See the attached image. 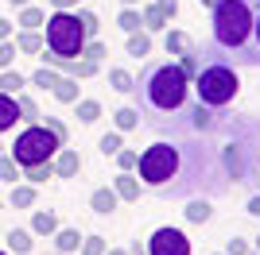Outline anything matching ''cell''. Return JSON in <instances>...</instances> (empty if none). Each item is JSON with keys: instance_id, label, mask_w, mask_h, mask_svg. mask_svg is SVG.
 <instances>
[{"instance_id": "1", "label": "cell", "mask_w": 260, "mask_h": 255, "mask_svg": "<svg viewBox=\"0 0 260 255\" xmlns=\"http://www.w3.org/2000/svg\"><path fill=\"white\" fill-rule=\"evenodd\" d=\"M214 47L229 66H260V0H217Z\"/></svg>"}, {"instance_id": "2", "label": "cell", "mask_w": 260, "mask_h": 255, "mask_svg": "<svg viewBox=\"0 0 260 255\" xmlns=\"http://www.w3.org/2000/svg\"><path fill=\"white\" fill-rule=\"evenodd\" d=\"M132 93L140 97L144 112L171 116V112H183V108H186L190 77L179 70V62H159V66H148V74L136 81V89H132Z\"/></svg>"}, {"instance_id": "3", "label": "cell", "mask_w": 260, "mask_h": 255, "mask_svg": "<svg viewBox=\"0 0 260 255\" xmlns=\"http://www.w3.org/2000/svg\"><path fill=\"white\" fill-rule=\"evenodd\" d=\"M140 178L148 190H163L171 186V178H183L186 174V143H167V139H155L152 147L140 155Z\"/></svg>"}, {"instance_id": "4", "label": "cell", "mask_w": 260, "mask_h": 255, "mask_svg": "<svg viewBox=\"0 0 260 255\" xmlns=\"http://www.w3.org/2000/svg\"><path fill=\"white\" fill-rule=\"evenodd\" d=\"M190 85H194V93H198V105H206V108H225L229 101L241 93L237 66L221 62V58H210V62L194 74Z\"/></svg>"}, {"instance_id": "5", "label": "cell", "mask_w": 260, "mask_h": 255, "mask_svg": "<svg viewBox=\"0 0 260 255\" xmlns=\"http://www.w3.org/2000/svg\"><path fill=\"white\" fill-rule=\"evenodd\" d=\"M47 51L58 54V58H78L82 47H86V31H82V23H78V12L70 8H54L47 16Z\"/></svg>"}, {"instance_id": "6", "label": "cell", "mask_w": 260, "mask_h": 255, "mask_svg": "<svg viewBox=\"0 0 260 255\" xmlns=\"http://www.w3.org/2000/svg\"><path fill=\"white\" fill-rule=\"evenodd\" d=\"M58 147H62V143H58L43 124H27L20 136H16V143L8 147V155L20 162V170H27V166H35V162H51Z\"/></svg>"}, {"instance_id": "7", "label": "cell", "mask_w": 260, "mask_h": 255, "mask_svg": "<svg viewBox=\"0 0 260 255\" xmlns=\"http://www.w3.org/2000/svg\"><path fill=\"white\" fill-rule=\"evenodd\" d=\"M148 255H190V240L179 228H155L148 240Z\"/></svg>"}, {"instance_id": "8", "label": "cell", "mask_w": 260, "mask_h": 255, "mask_svg": "<svg viewBox=\"0 0 260 255\" xmlns=\"http://www.w3.org/2000/svg\"><path fill=\"white\" fill-rule=\"evenodd\" d=\"M51 166H54V178H78L82 155H78L74 147H58V151H54V159H51Z\"/></svg>"}, {"instance_id": "9", "label": "cell", "mask_w": 260, "mask_h": 255, "mask_svg": "<svg viewBox=\"0 0 260 255\" xmlns=\"http://www.w3.org/2000/svg\"><path fill=\"white\" fill-rule=\"evenodd\" d=\"M113 190H117L120 201H136L140 197V178H132V170H120L113 178Z\"/></svg>"}, {"instance_id": "10", "label": "cell", "mask_w": 260, "mask_h": 255, "mask_svg": "<svg viewBox=\"0 0 260 255\" xmlns=\"http://www.w3.org/2000/svg\"><path fill=\"white\" fill-rule=\"evenodd\" d=\"M117 201H120V197H117V190H109V186H101V190H93V193H89V209H93V212H101V217H109V212L117 209Z\"/></svg>"}, {"instance_id": "11", "label": "cell", "mask_w": 260, "mask_h": 255, "mask_svg": "<svg viewBox=\"0 0 260 255\" xmlns=\"http://www.w3.org/2000/svg\"><path fill=\"white\" fill-rule=\"evenodd\" d=\"M4 240H8V255H31V247H35L31 228H12Z\"/></svg>"}, {"instance_id": "12", "label": "cell", "mask_w": 260, "mask_h": 255, "mask_svg": "<svg viewBox=\"0 0 260 255\" xmlns=\"http://www.w3.org/2000/svg\"><path fill=\"white\" fill-rule=\"evenodd\" d=\"M16 23H20V31H39V27L47 23V12L35 8V4H23L20 16H16Z\"/></svg>"}, {"instance_id": "13", "label": "cell", "mask_w": 260, "mask_h": 255, "mask_svg": "<svg viewBox=\"0 0 260 255\" xmlns=\"http://www.w3.org/2000/svg\"><path fill=\"white\" fill-rule=\"evenodd\" d=\"M35 197H39V193H35V186L31 182H16V186H12V193H8V201H12V209H31L35 205Z\"/></svg>"}, {"instance_id": "14", "label": "cell", "mask_w": 260, "mask_h": 255, "mask_svg": "<svg viewBox=\"0 0 260 255\" xmlns=\"http://www.w3.org/2000/svg\"><path fill=\"white\" fill-rule=\"evenodd\" d=\"M12 42H16V51H20V54H31V58H35V54H39V51L47 47V39H43L39 31H20Z\"/></svg>"}, {"instance_id": "15", "label": "cell", "mask_w": 260, "mask_h": 255, "mask_svg": "<svg viewBox=\"0 0 260 255\" xmlns=\"http://www.w3.org/2000/svg\"><path fill=\"white\" fill-rule=\"evenodd\" d=\"M54 232H58V217L51 209H39L31 217V236H54Z\"/></svg>"}, {"instance_id": "16", "label": "cell", "mask_w": 260, "mask_h": 255, "mask_svg": "<svg viewBox=\"0 0 260 255\" xmlns=\"http://www.w3.org/2000/svg\"><path fill=\"white\" fill-rule=\"evenodd\" d=\"M23 89H27V77H23L20 70H0V93H8V97H20Z\"/></svg>"}, {"instance_id": "17", "label": "cell", "mask_w": 260, "mask_h": 255, "mask_svg": "<svg viewBox=\"0 0 260 255\" xmlns=\"http://www.w3.org/2000/svg\"><path fill=\"white\" fill-rule=\"evenodd\" d=\"M16 120H20V105H16V97L0 93V132L16 128Z\"/></svg>"}, {"instance_id": "18", "label": "cell", "mask_w": 260, "mask_h": 255, "mask_svg": "<svg viewBox=\"0 0 260 255\" xmlns=\"http://www.w3.org/2000/svg\"><path fill=\"white\" fill-rule=\"evenodd\" d=\"M51 93H54V101H62V105H74V101H78V77H58V81H54V89H51Z\"/></svg>"}, {"instance_id": "19", "label": "cell", "mask_w": 260, "mask_h": 255, "mask_svg": "<svg viewBox=\"0 0 260 255\" xmlns=\"http://www.w3.org/2000/svg\"><path fill=\"white\" fill-rule=\"evenodd\" d=\"M54 247L62 255L78 251V247H82V232H78V228H58V232H54Z\"/></svg>"}, {"instance_id": "20", "label": "cell", "mask_w": 260, "mask_h": 255, "mask_svg": "<svg viewBox=\"0 0 260 255\" xmlns=\"http://www.w3.org/2000/svg\"><path fill=\"white\" fill-rule=\"evenodd\" d=\"M183 212H186V221H190V224H206L214 209H210L206 197H194V201H186V209H183Z\"/></svg>"}, {"instance_id": "21", "label": "cell", "mask_w": 260, "mask_h": 255, "mask_svg": "<svg viewBox=\"0 0 260 255\" xmlns=\"http://www.w3.org/2000/svg\"><path fill=\"white\" fill-rule=\"evenodd\" d=\"M140 16H144V27H148V31H163V27L171 23V20H167V12H163L159 4H148Z\"/></svg>"}, {"instance_id": "22", "label": "cell", "mask_w": 260, "mask_h": 255, "mask_svg": "<svg viewBox=\"0 0 260 255\" xmlns=\"http://www.w3.org/2000/svg\"><path fill=\"white\" fill-rule=\"evenodd\" d=\"M113 124H117V132L140 128V108H117V112H113Z\"/></svg>"}, {"instance_id": "23", "label": "cell", "mask_w": 260, "mask_h": 255, "mask_svg": "<svg viewBox=\"0 0 260 255\" xmlns=\"http://www.w3.org/2000/svg\"><path fill=\"white\" fill-rule=\"evenodd\" d=\"M128 54H132V58L152 54V35H148V31H132L128 35Z\"/></svg>"}, {"instance_id": "24", "label": "cell", "mask_w": 260, "mask_h": 255, "mask_svg": "<svg viewBox=\"0 0 260 255\" xmlns=\"http://www.w3.org/2000/svg\"><path fill=\"white\" fill-rule=\"evenodd\" d=\"M74 105H78V120H82V124H93V120H101V105H98V101H89V97H78Z\"/></svg>"}, {"instance_id": "25", "label": "cell", "mask_w": 260, "mask_h": 255, "mask_svg": "<svg viewBox=\"0 0 260 255\" xmlns=\"http://www.w3.org/2000/svg\"><path fill=\"white\" fill-rule=\"evenodd\" d=\"M58 77H62V74H54V70H47V66H39V70L27 77V85H35V89H43V93H47V89H54Z\"/></svg>"}, {"instance_id": "26", "label": "cell", "mask_w": 260, "mask_h": 255, "mask_svg": "<svg viewBox=\"0 0 260 255\" xmlns=\"http://www.w3.org/2000/svg\"><path fill=\"white\" fill-rule=\"evenodd\" d=\"M23 178L31 182V186H43L47 178H54V166H51V162H35V166L23 170Z\"/></svg>"}, {"instance_id": "27", "label": "cell", "mask_w": 260, "mask_h": 255, "mask_svg": "<svg viewBox=\"0 0 260 255\" xmlns=\"http://www.w3.org/2000/svg\"><path fill=\"white\" fill-rule=\"evenodd\" d=\"M16 105H20V120H27V124H39V120H43V116H39V105H35L27 93L16 97Z\"/></svg>"}, {"instance_id": "28", "label": "cell", "mask_w": 260, "mask_h": 255, "mask_svg": "<svg viewBox=\"0 0 260 255\" xmlns=\"http://www.w3.org/2000/svg\"><path fill=\"white\" fill-rule=\"evenodd\" d=\"M163 47H167V54H186L190 51V39L183 31H167L163 35Z\"/></svg>"}, {"instance_id": "29", "label": "cell", "mask_w": 260, "mask_h": 255, "mask_svg": "<svg viewBox=\"0 0 260 255\" xmlns=\"http://www.w3.org/2000/svg\"><path fill=\"white\" fill-rule=\"evenodd\" d=\"M78 23H82V31H86V39H98V31H101V20H98V12L82 8V12H78Z\"/></svg>"}, {"instance_id": "30", "label": "cell", "mask_w": 260, "mask_h": 255, "mask_svg": "<svg viewBox=\"0 0 260 255\" xmlns=\"http://www.w3.org/2000/svg\"><path fill=\"white\" fill-rule=\"evenodd\" d=\"M140 23H144V16H140V12H136V8H124V12H120V16H117V27H120V31H140Z\"/></svg>"}, {"instance_id": "31", "label": "cell", "mask_w": 260, "mask_h": 255, "mask_svg": "<svg viewBox=\"0 0 260 255\" xmlns=\"http://www.w3.org/2000/svg\"><path fill=\"white\" fill-rule=\"evenodd\" d=\"M109 85H113L117 93H132V89H136V81H132L128 70H109Z\"/></svg>"}, {"instance_id": "32", "label": "cell", "mask_w": 260, "mask_h": 255, "mask_svg": "<svg viewBox=\"0 0 260 255\" xmlns=\"http://www.w3.org/2000/svg\"><path fill=\"white\" fill-rule=\"evenodd\" d=\"M179 70H183L190 81H194V74L202 70V54H194V51H186V54H179Z\"/></svg>"}, {"instance_id": "33", "label": "cell", "mask_w": 260, "mask_h": 255, "mask_svg": "<svg viewBox=\"0 0 260 255\" xmlns=\"http://www.w3.org/2000/svg\"><path fill=\"white\" fill-rule=\"evenodd\" d=\"M0 178H4V182H12V186H16V182L23 178V174H20V162L12 159V155H0Z\"/></svg>"}, {"instance_id": "34", "label": "cell", "mask_w": 260, "mask_h": 255, "mask_svg": "<svg viewBox=\"0 0 260 255\" xmlns=\"http://www.w3.org/2000/svg\"><path fill=\"white\" fill-rule=\"evenodd\" d=\"M105 251H109L105 236H86V240H82V255H105Z\"/></svg>"}, {"instance_id": "35", "label": "cell", "mask_w": 260, "mask_h": 255, "mask_svg": "<svg viewBox=\"0 0 260 255\" xmlns=\"http://www.w3.org/2000/svg\"><path fill=\"white\" fill-rule=\"evenodd\" d=\"M109 54V47L105 42H98V39H86V47H82V58H89V62H101Z\"/></svg>"}, {"instance_id": "36", "label": "cell", "mask_w": 260, "mask_h": 255, "mask_svg": "<svg viewBox=\"0 0 260 255\" xmlns=\"http://www.w3.org/2000/svg\"><path fill=\"white\" fill-rule=\"evenodd\" d=\"M20 58V51H16V42L12 39H4L0 42V70H12V62Z\"/></svg>"}, {"instance_id": "37", "label": "cell", "mask_w": 260, "mask_h": 255, "mask_svg": "<svg viewBox=\"0 0 260 255\" xmlns=\"http://www.w3.org/2000/svg\"><path fill=\"white\" fill-rule=\"evenodd\" d=\"M98 147H101V155H105V159H109V155H117V151L124 147V143H120V132H109V136H101Z\"/></svg>"}, {"instance_id": "38", "label": "cell", "mask_w": 260, "mask_h": 255, "mask_svg": "<svg viewBox=\"0 0 260 255\" xmlns=\"http://www.w3.org/2000/svg\"><path fill=\"white\" fill-rule=\"evenodd\" d=\"M39 124H43L47 132H51V136H54V139H58V143L66 147V124H62V120H54V116H43Z\"/></svg>"}, {"instance_id": "39", "label": "cell", "mask_w": 260, "mask_h": 255, "mask_svg": "<svg viewBox=\"0 0 260 255\" xmlns=\"http://www.w3.org/2000/svg\"><path fill=\"white\" fill-rule=\"evenodd\" d=\"M113 159H117V166H120V170H136V162H140V151H124V147H120Z\"/></svg>"}, {"instance_id": "40", "label": "cell", "mask_w": 260, "mask_h": 255, "mask_svg": "<svg viewBox=\"0 0 260 255\" xmlns=\"http://www.w3.org/2000/svg\"><path fill=\"white\" fill-rule=\"evenodd\" d=\"M225 255H249V244H245L241 236H233V240L225 244Z\"/></svg>"}, {"instance_id": "41", "label": "cell", "mask_w": 260, "mask_h": 255, "mask_svg": "<svg viewBox=\"0 0 260 255\" xmlns=\"http://www.w3.org/2000/svg\"><path fill=\"white\" fill-rule=\"evenodd\" d=\"M155 4L167 12V20H175V16H179V0H155Z\"/></svg>"}, {"instance_id": "42", "label": "cell", "mask_w": 260, "mask_h": 255, "mask_svg": "<svg viewBox=\"0 0 260 255\" xmlns=\"http://www.w3.org/2000/svg\"><path fill=\"white\" fill-rule=\"evenodd\" d=\"M12 31H16V27H12V20H4V16H0V42L12 39Z\"/></svg>"}, {"instance_id": "43", "label": "cell", "mask_w": 260, "mask_h": 255, "mask_svg": "<svg viewBox=\"0 0 260 255\" xmlns=\"http://www.w3.org/2000/svg\"><path fill=\"white\" fill-rule=\"evenodd\" d=\"M249 212H252V217L260 221V197H252V201H249Z\"/></svg>"}, {"instance_id": "44", "label": "cell", "mask_w": 260, "mask_h": 255, "mask_svg": "<svg viewBox=\"0 0 260 255\" xmlns=\"http://www.w3.org/2000/svg\"><path fill=\"white\" fill-rule=\"evenodd\" d=\"M51 4H54V8H74L78 0H51Z\"/></svg>"}, {"instance_id": "45", "label": "cell", "mask_w": 260, "mask_h": 255, "mask_svg": "<svg viewBox=\"0 0 260 255\" xmlns=\"http://www.w3.org/2000/svg\"><path fill=\"white\" fill-rule=\"evenodd\" d=\"M8 4H16V8H23V4H31V0H8Z\"/></svg>"}, {"instance_id": "46", "label": "cell", "mask_w": 260, "mask_h": 255, "mask_svg": "<svg viewBox=\"0 0 260 255\" xmlns=\"http://www.w3.org/2000/svg\"><path fill=\"white\" fill-rule=\"evenodd\" d=\"M120 4H124V8H132V4H136V0H120Z\"/></svg>"}, {"instance_id": "47", "label": "cell", "mask_w": 260, "mask_h": 255, "mask_svg": "<svg viewBox=\"0 0 260 255\" xmlns=\"http://www.w3.org/2000/svg\"><path fill=\"white\" fill-rule=\"evenodd\" d=\"M105 255H128V251H105Z\"/></svg>"}, {"instance_id": "48", "label": "cell", "mask_w": 260, "mask_h": 255, "mask_svg": "<svg viewBox=\"0 0 260 255\" xmlns=\"http://www.w3.org/2000/svg\"><path fill=\"white\" fill-rule=\"evenodd\" d=\"M256 255H260V236H256Z\"/></svg>"}, {"instance_id": "49", "label": "cell", "mask_w": 260, "mask_h": 255, "mask_svg": "<svg viewBox=\"0 0 260 255\" xmlns=\"http://www.w3.org/2000/svg\"><path fill=\"white\" fill-rule=\"evenodd\" d=\"M0 151H4V143H0Z\"/></svg>"}, {"instance_id": "50", "label": "cell", "mask_w": 260, "mask_h": 255, "mask_svg": "<svg viewBox=\"0 0 260 255\" xmlns=\"http://www.w3.org/2000/svg\"><path fill=\"white\" fill-rule=\"evenodd\" d=\"M0 255H8V251H0Z\"/></svg>"}]
</instances>
